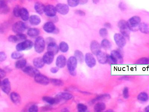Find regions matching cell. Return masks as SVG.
Returning a JSON list of instances; mask_svg holds the SVG:
<instances>
[{
  "mask_svg": "<svg viewBox=\"0 0 149 112\" xmlns=\"http://www.w3.org/2000/svg\"><path fill=\"white\" fill-rule=\"evenodd\" d=\"M74 57L76 58L78 61L82 63L83 62L85 59L83 54L79 50H76L74 53Z\"/></svg>",
  "mask_w": 149,
  "mask_h": 112,
  "instance_id": "31",
  "label": "cell"
},
{
  "mask_svg": "<svg viewBox=\"0 0 149 112\" xmlns=\"http://www.w3.org/2000/svg\"><path fill=\"white\" fill-rule=\"evenodd\" d=\"M68 5L71 7H75L79 4V0H67Z\"/></svg>",
  "mask_w": 149,
  "mask_h": 112,
  "instance_id": "42",
  "label": "cell"
},
{
  "mask_svg": "<svg viewBox=\"0 0 149 112\" xmlns=\"http://www.w3.org/2000/svg\"><path fill=\"white\" fill-rule=\"evenodd\" d=\"M104 27L106 28H111V27H112V25H111V24H110V23H105L104 24Z\"/></svg>",
  "mask_w": 149,
  "mask_h": 112,
  "instance_id": "56",
  "label": "cell"
},
{
  "mask_svg": "<svg viewBox=\"0 0 149 112\" xmlns=\"http://www.w3.org/2000/svg\"><path fill=\"white\" fill-rule=\"evenodd\" d=\"M0 10L3 14H7L9 12V8L5 0H0Z\"/></svg>",
  "mask_w": 149,
  "mask_h": 112,
  "instance_id": "22",
  "label": "cell"
},
{
  "mask_svg": "<svg viewBox=\"0 0 149 112\" xmlns=\"http://www.w3.org/2000/svg\"><path fill=\"white\" fill-rule=\"evenodd\" d=\"M144 111L146 112H149V105H148L145 108Z\"/></svg>",
  "mask_w": 149,
  "mask_h": 112,
  "instance_id": "57",
  "label": "cell"
},
{
  "mask_svg": "<svg viewBox=\"0 0 149 112\" xmlns=\"http://www.w3.org/2000/svg\"><path fill=\"white\" fill-rule=\"evenodd\" d=\"M29 21L30 24L33 25H38L41 22L40 17L35 15H31L29 18Z\"/></svg>",
  "mask_w": 149,
  "mask_h": 112,
  "instance_id": "25",
  "label": "cell"
},
{
  "mask_svg": "<svg viewBox=\"0 0 149 112\" xmlns=\"http://www.w3.org/2000/svg\"><path fill=\"white\" fill-rule=\"evenodd\" d=\"M99 34L101 37H106L108 35V31L106 28H101L99 31Z\"/></svg>",
  "mask_w": 149,
  "mask_h": 112,
  "instance_id": "45",
  "label": "cell"
},
{
  "mask_svg": "<svg viewBox=\"0 0 149 112\" xmlns=\"http://www.w3.org/2000/svg\"><path fill=\"white\" fill-rule=\"evenodd\" d=\"M101 48L104 50H108L111 48L112 44L109 40L106 39H104L101 42Z\"/></svg>",
  "mask_w": 149,
  "mask_h": 112,
  "instance_id": "34",
  "label": "cell"
},
{
  "mask_svg": "<svg viewBox=\"0 0 149 112\" xmlns=\"http://www.w3.org/2000/svg\"><path fill=\"white\" fill-rule=\"evenodd\" d=\"M26 29V26L25 23L22 21H18L13 24L12 27V30L14 33H23Z\"/></svg>",
  "mask_w": 149,
  "mask_h": 112,
  "instance_id": "7",
  "label": "cell"
},
{
  "mask_svg": "<svg viewBox=\"0 0 149 112\" xmlns=\"http://www.w3.org/2000/svg\"><path fill=\"white\" fill-rule=\"evenodd\" d=\"M106 108V105L104 103L100 102L96 103L94 107V109L96 112H101L104 111Z\"/></svg>",
  "mask_w": 149,
  "mask_h": 112,
  "instance_id": "33",
  "label": "cell"
},
{
  "mask_svg": "<svg viewBox=\"0 0 149 112\" xmlns=\"http://www.w3.org/2000/svg\"><path fill=\"white\" fill-rule=\"evenodd\" d=\"M76 14L80 16H84L85 15V12L81 10H77L75 11Z\"/></svg>",
  "mask_w": 149,
  "mask_h": 112,
  "instance_id": "50",
  "label": "cell"
},
{
  "mask_svg": "<svg viewBox=\"0 0 149 112\" xmlns=\"http://www.w3.org/2000/svg\"><path fill=\"white\" fill-rule=\"evenodd\" d=\"M55 7L57 13L62 15H66L69 13V7L67 4L59 3Z\"/></svg>",
  "mask_w": 149,
  "mask_h": 112,
  "instance_id": "14",
  "label": "cell"
},
{
  "mask_svg": "<svg viewBox=\"0 0 149 112\" xmlns=\"http://www.w3.org/2000/svg\"><path fill=\"white\" fill-rule=\"evenodd\" d=\"M85 60L86 64L88 67L92 68L96 64V59L92 54L88 53L85 55Z\"/></svg>",
  "mask_w": 149,
  "mask_h": 112,
  "instance_id": "12",
  "label": "cell"
},
{
  "mask_svg": "<svg viewBox=\"0 0 149 112\" xmlns=\"http://www.w3.org/2000/svg\"><path fill=\"white\" fill-rule=\"evenodd\" d=\"M43 100L44 102L50 105H53L57 103V101L55 98L48 97V96H45L43 98Z\"/></svg>",
  "mask_w": 149,
  "mask_h": 112,
  "instance_id": "36",
  "label": "cell"
},
{
  "mask_svg": "<svg viewBox=\"0 0 149 112\" xmlns=\"http://www.w3.org/2000/svg\"><path fill=\"white\" fill-rule=\"evenodd\" d=\"M73 98V95L71 93L67 92H61L57 95L55 97L57 103H59L61 101H68L71 99Z\"/></svg>",
  "mask_w": 149,
  "mask_h": 112,
  "instance_id": "16",
  "label": "cell"
},
{
  "mask_svg": "<svg viewBox=\"0 0 149 112\" xmlns=\"http://www.w3.org/2000/svg\"><path fill=\"white\" fill-rule=\"evenodd\" d=\"M77 62V60L74 56H71L67 61V67L69 73L72 76H74L76 74Z\"/></svg>",
  "mask_w": 149,
  "mask_h": 112,
  "instance_id": "2",
  "label": "cell"
},
{
  "mask_svg": "<svg viewBox=\"0 0 149 112\" xmlns=\"http://www.w3.org/2000/svg\"><path fill=\"white\" fill-rule=\"evenodd\" d=\"M46 44L48 45V44H51V43L55 42V40L53 38H48L46 39Z\"/></svg>",
  "mask_w": 149,
  "mask_h": 112,
  "instance_id": "53",
  "label": "cell"
},
{
  "mask_svg": "<svg viewBox=\"0 0 149 112\" xmlns=\"http://www.w3.org/2000/svg\"><path fill=\"white\" fill-rule=\"evenodd\" d=\"M23 56H24V54L17 50L12 53L11 55L12 58L14 59V60H19V59H21Z\"/></svg>",
  "mask_w": 149,
  "mask_h": 112,
  "instance_id": "39",
  "label": "cell"
},
{
  "mask_svg": "<svg viewBox=\"0 0 149 112\" xmlns=\"http://www.w3.org/2000/svg\"><path fill=\"white\" fill-rule=\"evenodd\" d=\"M88 2V0H79V4H85L87 3Z\"/></svg>",
  "mask_w": 149,
  "mask_h": 112,
  "instance_id": "55",
  "label": "cell"
},
{
  "mask_svg": "<svg viewBox=\"0 0 149 112\" xmlns=\"http://www.w3.org/2000/svg\"><path fill=\"white\" fill-rule=\"evenodd\" d=\"M59 68L57 67H57L52 68L51 69V72L53 74L57 73L59 70Z\"/></svg>",
  "mask_w": 149,
  "mask_h": 112,
  "instance_id": "54",
  "label": "cell"
},
{
  "mask_svg": "<svg viewBox=\"0 0 149 112\" xmlns=\"http://www.w3.org/2000/svg\"><path fill=\"white\" fill-rule=\"evenodd\" d=\"M34 66L37 68H41L44 66L45 62H44L43 58L37 57L35 58L33 61Z\"/></svg>",
  "mask_w": 149,
  "mask_h": 112,
  "instance_id": "24",
  "label": "cell"
},
{
  "mask_svg": "<svg viewBox=\"0 0 149 112\" xmlns=\"http://www.w3.org/2000/svg\"><path fill=\"white\" fill-rule=\"evenodd\" d=\"M67 62L65 56L63 55H59L56 60V66L60 68H63L65 66Z\"/></svg>",
  "mask_w": 149,
  "mask_h": 112,
  "instance_id": "19",
  "label": "cell"
},
{
  "mask_svg": "<svg viewBox=\"0 0 149 112\" xmlns=\"http://www.w3.org/2000/svg\"><path fill=\"white\" fill-rule=\"evenodd\" d=\"M40 33L39 30L37 28H32L28 30V35L30 37L34 38L38 36Z\"/></svg>",
  "mask_w": 149,
  "mask_h": 112,
  "instance_id": "28",
  "label": "cell"
},
{
  "mask_svg": "<svg viewBox=\"0 0 149 112\" xmlns=\"http://www.w3.org/2000/svg\"><path fill=\"white\" fill-rule=\"evenodd\" d=\"M20 17L21 19L24 21L29 20L30 15L28 10L24 8H21L20 13Z\"/></svg>",
  "mask_w": 149,
  "mask_h": 112,
  "instance_id": "26",
  "label": "cell"
},
{
  "mask_svg": "<svg viewBox=\"0 0 149 112\" xmlns=\"http://www.w3.org/2000/svg\"><path fill=\"white\" fill-rule=\"evenodd\" d=\"M125 38L121 33H116L114 34V39L118 47L123 48L126 44Z\"/></svg>",
  "mask_w": 149,
  "mask_h": 112,
  "instance_id": "9",
  "label": "cell"
},
{
  "mask_svg": "<svg viewBox=\"0 0 149 112\" xmlns=\"http://www.w3.org/2000/svg\"><path fill=\"white\" fill-rule=\"evenodd\" d=\"M59 50L62 52L65 53L69 50V47L68 44L65 42H62L59 44Z\"/></svg>",
  "mask_w": 149,
  "mask_h": 112,
  "instance_id": "37",
  "label": "cell"
},
{
  "mask_svg": "<svg viewBox=\"0 0 149 112\" xmlns=\"http://www.w3.org/2000/svg\"><path fill=\"white\" fill-rule=\"evenodd\" d=\"M118 7L122 11H124L126 9V7L125 4L123 3V2H120V3Z\"/></svg>",
  "mask_w": 149,
  "mask_h": 112,
  "instance_id": "51",
  "label": "cell"
},
{
  "mask_svg": "<svg viewBox=\"0 0 149 112\" xmlns=\"http://www.w3.org/2000/svg\"><path fill=\"white\" fill-rule=\"evenodd\" d=\"M50 82L52 85L56 87H61L64 84L62 80L57 78H51L50 79Z\"/></svg>",
  "mask_w": 149,
  "mask_h": 112,
  "instance_id": "38",
  "label": "cell"
},
{
  "mask_svg": "<svg viewBox=\"0 0 149 112\" xmlns=\"http://www.w3.org/2000/svg\"><path fill=\"white\" fill-rule=\"evenodd\" d=\"M127 23L130 30L135 31L139 30V25L141 23V18L138 16H134L130 18Z\"/></svg>",
  "mask_w": 149,
  "mask_h": 112,
  "instance_id": "3",
  "label": "cell"
},
{
  "mask_svg": "<svg viewBox=\"0 0 149 112\" xmlns=\"http://www.w3.org/2000/svg\"><path fill=\"white\" fill-rule=\"evenodd\" d=\"M45 6L42 3L37 2L35 5V9L36 13L42 15L45 11Z\"/></svg>",
  "mask_w": 149,
  "mask_h": 112,
  "instance_id": "27",
  "label": "cell"
},
{
  "mask_svg": "<svg viewBox=\"0 0 149 112\" xmlns=\"http://www.w3.org/2000/svg\"><path fill=\"white\" fill-rule=\"evenodd\" d=\"M45 32L49 33H58V30L56 28L55 25L53 22L49 21L45 23L43 26Z\"/></svg>",
  "mask_w": 149,
  "mask_h": 112,
  "instance_id": "10",
  "label": "cell"
},
{
  "mask_svg": "<svg viewBox=\"0 0 149 112\" xmlns=\"http://www.w3.org/2000/svg\"><path fill=\"white\" fill-rule=\"evenodd\" d=\"M1 89L3 92L7 94H9L11 91L10 82L8 78H5L3 80L1 81L0 83Z\"/></svg>",
  "mask_w": 149,
  "mask_h": 112,
  "instance_id": "11",
  "label": "cell"
},
{
  "mask_svg": "<svg viewBox=\"0 0 149 112\" xmlns=\"http://www.w3.org/2000/svg\"><path fill=\"white\" fill-rule=\"evenodd\" d=\"M123 96L124 99H127L129 97V89L127 87H124L123 91Z\"/></svg>",
  "mask_w": 149,
  "mask_h": 112,
  "instance_id": "46",
  "label": "cell"
},
{
  "mask_svg": "<svg viewBox=\"0 0 149 112\" xmlns=\"http://www.w3.org/2000/svg\"><path fill=\"white\" fill-rule=\"evenodd\" d=\"M33 46V43L31 40H27L19 43L16 47L17 51L21 52L30 50Z\"/></svg>",
  "mask_w": 149,
  "mask_h": 112,
  "instance_id": "6",
  "label": "cell"
},
{
  "mask_svg": "<svg viewBox=\"0 0 149 112\" xmlns=\"http://www.w3.org/2000/svg\"><path fill=\"white\" fill-rule=\"evenodd\" d=\"M27 64V61L25 59H19L16 62L15 66L17 69L24 68L26 66Z\"/></svg>",
  "mask_w": 149,
  "mask_h": 112,
  "instance_id": "32",
  "label": "cell"
},
{
  "mask_svg": "<svg viewBox=\"0 0 149 112\" xmlns=\"http://www.w3.org/2000/svg\"><path fill=\"white\" fill-rule=\"evenodd\" d=\"M57 12L56 7L53 5H49L45 6L44 13L47 16L50 17L56 16Z\"/></svg>",
  "mask_w": 149,
  "mask_h": 112,
  "instance_id": "13",
  "label": "cell"
},
{
  "mask_svg": "<svg viewBox=\"0 0 149 112\" xmlns=\"http://www.w3.org/2000/svg\"><path fill=\"white\" fill-rule=\"evenodd\" d=\"M15 36L17 42L24 41L26 40L27 38V36L23 33L17 34Z\"/></svg>",
  "mask_w": 149,
  "mask_h": 112,
  "instance_id": "40",
  "label": "cell"
},
{
  "mask_svg": "<svg viewBox=\"0 0 149 112\" xmlns=\"http://www.w3.org/2000/svg\"><path fill=\"white\" fill-rule=\"evenodd\" d=\"M59 50V46H58L55 42L51 43L47 45V51L51 52L54 55L58 53Z\"/></svg>",
  "mask_w": 149,
  "mask_h": 112,
  "instance_id": "20",
  "label": "cell"
},
{
  "mask_svg": "<svg viewBox=\"0 0 149 112\" xmlns=\"http://www.w3.org/2000/svg\"><path fill=\"white\" fill-rule=\"evenodd\" d=\"M45 42L44 38L42 37H38L35 39L34 46L35 52L38 53H42L45 50Z\"/></svg>",
  "mask_w": 149,
  "mask_h": 112,
  "instance_id": "5",
  "label": "cell"
},
{
  "mask_svg": "<svg viewBox=\"0 0 149 112\" xmlns=\"http://www.w3.org/2000/svg\"><path fill=\"white\" fill-rule=\"evenodd\" d=\"M54 58V55L51 52L47 51L44 54L43 59L45 64H51L53 62Z\"/></svg>",
  "mask_w": 149,
  "mask_h": 112,
  "instance_id": "21",
  "label": "cell"
},
{
  "mask_svg": "<svg viewBox=\"0 0 149 112\" xmlns=\"http://www.w3.org/2000/svg\"><path fill=\"white\" fill-rule=\"evenodd\" d=\"M7 56L6 54L3 52H0V61L3 62L7 59Z\"/></svg>",
  "mask_w": 149,
  "mask_h": 112,
  "instance_id": "48",
  "label": "cell"
},
{
  "mask_svg": "<svg viewBox=\"0 0 149 112\" xmlns=\"http://www.w3.org/2000/svg\"><path fill=\"white\" fill-rule=\"evenodd\" d=\"M137 99L140 102L145 103L148 101L149 100L148 95L146 92H141L138 95Z\"/></svg>",
  "mask_w": 149,
  "mask_h": 112,
  "instance_id": "29",
  "label": "cell"
},
{
  "mask_svg": "<svg viewBox=\"0 0 149 112\" xmlns=\"http://www.w3.org/2000/svg\"><path fill=\"white\" fill-rule=\"evenodd\" d=\"M8 40L11 42L17 43L15 35H11L8 37Z\"/></svg>",
  "mask_w": 149,
  "mask_h": 112,
  "instance_id": "49",
  "label": "cell"
},
{
  "mask_svg": "<svg viewBox=\"0 0 149 112\" xmlns=\"http://www.w3.org/2000/svg\"><path fill=\"white\" fill-rule=\"evenodd\" d=\"M93 3L94 4H97L99 2V0H92Z\"/></svg>",
  "mask_w": 149,
  "mask_h": 112,
  "instance_id": "58",
  "label": "cell"
},
{
  "mask_svg": "<svg viewBox=\"0 0 149 112\" xmlns=\"http://www.w3.org/2000/svg\"><path fill=\"white\" fill-rule=\"evenodd\" d=\"M137 64H146L149 63V58L144 57L139 59L136 62Z\"/></svg>",
  "mask_w": 149,
  "mask_h": 112,
  "instance_id": "41",
  "label": "cell"
},
{
  "mask_svg": "<svg viewBox=\"0 0 149 112\" xmlns=\"http://www.w3.org/2000/svg\"><path fill=\"white\" fill-rule=\"evenodd\" d=\"M35 82L40 85H47L50 82V80L45 75L39 74L35 77Z\"/></svg>",
  "mask_w": 149,
  "mask_h": 112,
  "instance_id": "15",
  "label": "cell"
},
{
  "mask_svg": "<svg viewBox=\"0 0 149 112\" xmlns=\"http://www.w3.org/2000/svg\"><path fill=\"white\" fill-rule=\"evenodd\" d=\"M38 107L35 104L30 106L29 108V111L30 112H37L38 111Z\"/></svg>",
  "mask_w": 149,
  "mask_h": 112,
  "instance_id": "47",
  "label": "cell"
},
{
  "mask_svg": "<svg viewBox=\"0 0 149 112\" xmlns=\"http://www.w3.org/2000/svg\"><path fill=\"white\" fill-rule=\"evenodd\" d=\"M98 62L101 64H105L108 62V55L102 51L99 52L96 55Z\"/></svg>",
  "mask_w": 149,
  "mask_h": 112,
  "instance_id": "17",
  "label": "cell"
},
{
  "mask_svg": "<svg viewBox=\"0 0 149 112\" xmlns=\"http://www.w3.org/2000/svg\"><path fill=\"white\" fill-rule=\"evenodd\" d=\"M21 9V8L19 6H16L15 7L13 10V13L15 16L17 17H20Z\"/></svg>",
  "mask_w": 149,
  "mask_h": 112,
  "instance_id": "44",
  "label": "cell"
},
{
  "mask_svg": "<svg viewBox=\"0 0 149 112\" xmlns=\"http://www.w3.org/2000/svg\"><path fill=\"white\" fill-rule=\"evenodd\" d=\"M101 45L96 40H93L90 44V49L91 52L94 55H96L101 50Z\"/></svg>",
  "mask_w": 149,
  "mask_h": 112,
  "instance_id": "18",
  "label": "cell"
},
{
  "mask_svg": "<svg viewBox=\"0 0 149 112\" xmlns=\"http://www.w3.org/2000/svg\"><path fill=\"white\" fill-rule=\"evenodd\" d=\"M139 30L143 33L148 34L149 33V26L147 23H140L139 25Z\"/></svg>",
  "mask_w": 149,
  "mask_h": 112,
  "instance_id": "30",
  "label": "cell"
},
{
  "mask_svg": "<svg viewBox=\"0 0 149 112\" xmlns=\"http://www.w3.org/2000/svg\"><path fill=\"white\" fill-rule=\"evenodd\" d=\"M23 71L24 73L31 77H35L40 74V71L36 67L31 66H25L23 69Z\"/></svg>",
  "mask_w": 149,
  "mask_h": 112,
  "instance_id": "8",
  "label": "cell"
},
{
  "mask_svg": "<svg viewBox=\"0 0 149 112\" xmlns=\"http://www.w3.org/2000/svg\"><path fill=\"white\" fill-rule=\"evenodd\" d=\"M118 26L121 34L125 38H129L130 30L128 26L127 21L124 20H121L118 22Z\"/></svg>",
  "mask_w": 149,
  "mask_h": 112,
  "instance_id": "4",
  "label": "cell"
},
{
  "mask_svg": "<svg viewBox=\"0 0 149 112\" xmlns=\"http://www.w3.org/2000/svg\"><path fill=\"white\" fill-rule=\"evenodd\" d=\"M6 75L5 71L4 70L2 69H0V78L1 79L4 78L5 77Z\"/></svg>",
  "mask_w": 149,
  "mask_h": 112,
  "instance_id": "52",
  "label": "cell"
},
{
  "mask_svg": "<svg viewBox=\"0 0 149 112\" xmlns=\"http://www.w3.org/2000/svg\"><path fill=\"white\" fill-rule=\"evenodd\" d=\"M11 100L14 104L18 105L21 102V98L17 92H12L10 94Z\"/></svg>",
  "mask_w": 149,
  "mask_h": 112,
  "instance_id": "23",
  "label": "cell"
},
{
  "mask_svg": "<svg viewBox=\"0 0 149 112\" xmlns=\"http://www.w3.org/2000/svg\"><path fill=\"white\" fill-rule=\"evenodd\" d=\"M62 111L63 112H68V109H67V108H65L64 109H62Z\"/></svg>",
  "mask_w": 149,
  "mask_h": 112,
  "instance_id": "59",
  "label": "cell"
},
{
  "mask_svg": "<svg viewBox=\"0 0 149 112\" xmlns=\"http://www.w3.org/2000/svg\"><path fill=\"white\" fill-rule=\"evenodd\" d=\"M110 98V96L108 94H105L98 96L96 98L92 100L91 102V103H94L98 101L104 100L108 99Z\"/></svg>",
  "mask_w": 149,
  "mask_h": 112,
  "instance_id": "35",
  "label": "cell"
},
{
  "mask_svg": "<svg viewBox=\"0 0 149 112\" xmlns=\"http://www.w3.org/2000/svg\"><path fill=\"white\" fill-rule=\"evenodd\" d=\"M77 109L79 112H84L87 111L88 107L85 105L82 104H79L77 105Z\"/></svg>",
  "mask_w": 149,
  "mask_h": 112,
  "instance_id": "43",
  "label": "cell"
},
{
  "mask_svg": "<svg viewBox=\"0 0 149 112\" xmlns=\"http://www.w3.org/2000/svg\"><path fill=\"white\" fill-rule=\"evenodd\" d=\"M123 62V58L121 54L118 50H113L110 55H108V62L111 64L122 63Z\"/></svg>",
  "mask_w": 149,
  "mask_h": 112,
  "instance_id": "1",
  "label": "cell"
}]
</instances>
